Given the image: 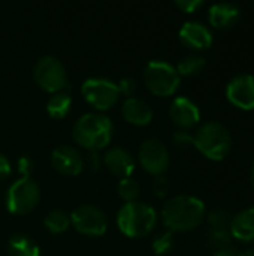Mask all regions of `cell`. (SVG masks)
<instances>
[{
    "mask_svg": "<svg viewBox=\"0 0 254 256\" xmlns=\"http://www.w3.org/2000/svg\"><path fill=\"white\" fill-rule=\"evenodd\" d=\"M9 256H40L39 246L25 236H13L7 243Z\"/></svg>",
    "mask_w": 254,
    "mask_h": 256,
    "instance_id": "obj_20",
    "label": "cell"
},
{
    "mask_svg": "<svg viewBox=\"0 0 254 256\" xmlns=\"http://www.w3.org/2000/svg\"><path fill=\"white\" fill-rule=\"evenodd\" d=\"M70 222L79 234L88 237H100L108 230L106 214L99 207L91 204L76 207L70 214Z\"/></svg>",
    "mask_w": 254,
    "mask_h": 256,
    "instance_id": "obj_9",
    "label": "cell"
},
{
    "mask_svg": "<svg viewBox=\"0 0 254 256\" xmlns=\"http://www.w3.org/2000/svg\"><path fill=\"white\" fill-rule=\"evenodd\" d=\"M205 66H207L205 57L199 54H189L177 63L175 69L180 76H193L201 74Z\"/></svg>",
    "mask_w": 254,
    "mask_h": 256,
    "instance_id": "obj_21",
    "label": "cell"
},
{
    "mask_svg": "<svg viewBox=\"0 0 254 256\" xmlns=\"http://www.w3.org/2000/svg\"><path fill=\"white\" fill-rule=\"evenodd\" d=\"M81 94L88 105L97 110V112L111 110L121 96L118 86L114 81L100 76L87 78L81 86Z\"/></svg>",
    "mask_w": 254,
    "mask_h": 256,
    "instance_id": "obj_8",
    "label": "cell"
},
{
    "mask_svg": "<svg viewBox=\"0 0 254 256\" xmlns=\"http://www.w3.org/2000/svg\"><path fill=\"white\" fill-rule=\"evenodd\" d=\"M195 147L210 160H223L232 148L229 130L219 122H207L193 135Z\"/></svg>",
    "mask_w": 254,
    "mask_h": 256,
    "instance_id": "obj_4",
    "label": "cell"
},
{
    "mask_svg": "<svg viewBox=\"0 0 254 256\" xmlns=\"http://www.w3.org/2000/svg\"><path fill=\"white\" fill-rule=\"evenodd\" d=\"M105 166L120 180L132 177L135 171V160L132 154L121 147H112L109 148L103 156Z\"/></svg>",
    "mask_w": 254,
    "mask_h": 256,
    "instance_id": "obj_15",
    "label": "cell"
},
{
    "mask_svg": "<svg viewBox=\"0 0 254 256\" xmlns=\"http://www.w3.org/2000/svg\"><path fill=\"white\" fill-rule=\"evenodd\" d=\"M33 78L42 90L52 94L64 92V88L69 84L67 72L63 63L54 56H42L34 63Z\"/></svg>",
    "mask_w": 254,
    "mask_h": 256,
    "instance_id": "obj_7",
    "label": "cell"
},
{
    "mask_svg": "<svg viewBox=\"0 0 254 256\" xmlns=\"http://www.w3.org/2000/svg\"><path fill=\"white\" fill-rule=\"evenodd\" d=\"M243 256H254V248L249 249V250H246V252H243Z\"/></svg>",
    "mask_w": 254,
    "mask_h": 256,
    "instance_id": "obj_36",
    "label": "cell"
},
{
    "mask_svg": "<svg viewBox=\"0 0 254 256\" xmlns=\"http://www.w3.org/2000/svg\"><path fill=\"white\" fill-rule=\"evenodd\" d=\"M117 86H118L120 94H124L127 98H132V94L138 90V81L135 78H130V76L120 80V82Z\"/></svg>",
    "mask_w": 254,
    "mask_h": 256,
    "instance_id": "obj_28",
    "label": "cell"
},
{
    "mask_svg": "<svg viewBox=\"0 0 254 256\" xmlns=\"http://www.w3.org/2000/svg\"><path fill=\"white\" fill-rule=\"evenodd\" d=\"M205 218L211 230H229L231 222H232V216L223 208H214Z\"/></svg>",
    "mask_w": 254,
    "mask_h": 256,
    "instance_id": "obj_25",
    "label": "cell"
},
{
    "mask_svg": "<svg viewBox=\"0 0 254 256\" xmlns=\"http://www.w3.org/2000/svg\"><path fill=\"white\" fill-rule=\"evenodd\" d=\"M10 171H12V166H10V162L9 159L0 153V180H4L10 176Z\"/></svg>",
    "mask_w": 254,
    "mask_h": 256,
    "instance_id": "obj_32",
    "label": "cell"
},
{
    "mask_svg": "<svg viewBox=\"0 0 254 256\" xmlns=\"http://www.w3.org/2000/svg\"><path fill=\"white\" fill-rule=\"evenodd\" d=\"M123 118L133 126H147L153 120V108L139 98H126L121 105Z\"/></svg>",
    "mask_w": 254,
    "mask_h": 256,
    "instance_id": "obj_16",
    "label": "cell"
},
{
    "mask_svg": "<svg viewBox=\"0 0 254 256\" xmlns=\"http://www.w3.org/2000/svg\"><path fill=\"white\" fill-rule=\"evenodd\" d=\"M253 4H254V3H253Z\"/></svg>",
    "mask_w": 254,
    "mask_h": 256,
    "instance_id": "obj_37",
    "label": "cell"
},
{
    "mask_svg": "<svg viewBox=\"0 0 254 256\" xmlns=\"http://www.w3.org/2000/svg\"><path fill=\"white\" fill-rule=\"evenodd\" d=\"M153 190H154V195L159 196V198L166 196L168 192H169V182H168V178H165L163 176L156 177L154 182H153Z\"/></svg>",
    "mask_w": 254,
    "mask_h": 256,
    "instance_id": "obj_29",
    "label": "cell"
},
{
    "mask_svg": "<svg viewBox=\"0 0 254 256\" xmlns=\"http://www.w3.org/2000/svg\"><path fill=\"white\" fill-rule=\"evenodd\" d=\"M250 183H252V188L254 189V162L252 165V170H250Z\"/></svg>",
    "mask_w": 254,
    "mask_h": 256,
    "instance_id": "obj_35",
    "label": "cell"
},
{
    "mask_svg": "<svg viewBox=\"0 0 254 256\" xmlns=\"http://www.w3.org/2000/svg\"><path fill=\"white\" fill-rule=\"evenodd\" d=\"M51 166L61 176L75 177L84 170V159L81 153L72 146H58L51 153Z\"/></svg>",
    "mask_w": 254,
    "mask_h": 256,
    "instance_id": "obj_12",
    "label": "cell"
},
{
    "mask_svg": "<svg viewBox=\"0 0 254 256\" xmlns=\"http://www.w3.org/2000/svg\"><path fill=\"white\" fill-rule=\"evenodd\" d=\"M232 240L234 237L229 230H210L208 232V244L217 252L231 249Z\"/></svg>",
    "mask_w": 254,
    "mask_h": 256,
    "instance_id": "obj_24",
    "label": "cell"
},
{
    "mask_svg": "<svg viewBox=\"0 0 254 256\" xmlns=\"http://www.w3.org/2000/svg\"><path fill=\"white\" fill-rule=\"evenodd\" d=\"M151 248H153V252L156 255L162 256L169 254L172 250V248H174V232L172 231H166V232L159 234L153 240Z\"/></svg>",
    "mask_w": 254,
    "mask_h": 256,
    "instance_id": "obj_26",
    "label": "cell"
},
{
    "mask_svg": "<svg viewBox=\"0 0 254 256\" xmlns=\"http://www.w3.org/2000/svg\"><path fill=\"white\" fill-rule=\"evenodd\" d=\"M70 106H72V96L67 92H58L48 99L46 112L51 118L61 120L69 114Z\"/></svg>",
    "mask_w": 254,
    "mask_h": 256,
    "instance_id": "obj_19",
    "label": "cell"
},
{
    "mask_svg": "<svg viewBox=\"0 0 254 256\" xmlns=\"http://www.w3.org/2000/svg\"><path fill=\"white\" fill-rule=\"evenodd\" d=\"M90 160H91V168H93V170H97V168H99V158H97L96 152H91Z\"/></svg>",
    "mask_w": 254,
    "mask_h": 256,
    "instance_id": "obj_34",
    "label": "cell"
},
{
    "mask_svg": "<svg viewBox=\"0 0 254 256\" xmlns=\"http://www.w3.org/2000/svg\"><path fill=\"white\" fill-rule=\"evenodd\" d=\"M180 40L184 46L196 51H204L213 45L211 30L199 21H187L180 28Z\"/></svg>",
    "mask_w": 254,
    "mask_h": 256,
    "instance_id": "obj_14",
    "label": "cell"
},
{
    "mask_svg": "<svg viewBox=\"0 0 254 256\" xmlns=\"http://www.w3.org/2000/svg\"><path fill=\"white\" fill-rule=\"evenodd\" d=\"M241 18V10L237 4L232 3H214L208 10V21L211 27L223 30L234 27Z\"/></svg>",
    "mask_w": 254,
    "mask_h": 256,
    "instance_id": "obj_17",
    "label": "cell"
},
{
    "mask_svg": "<svg viewBox=\"0 0 254 256\" xmlns=\"http://www.w3.org/2000/svg\"><path fill=\"white\" fill-rule=\"evenodd\" d=\"M226 98L240 110H254V75L243 74L232 78L226 86Z\"/></svg>",
    "mask_w": 254,
    "mask_h": 256,
    "instance_id": "obj_11",
    "label": "cell"
},
{
    "mask_svg": "<svg viewBox=\"0 0 254 256\" xmlns=\"http://www.w3.org/2000/svg\"><path fill=\"white\" fill-rule=\"evenodd\" d=\"M40 201V189L34 180L21 177L13 182L6 192V208L12 214H27Z\"/></svg>",
    "mask_w": 254,
    "mask_h": 256,
    "instance_id": "obj_6",
    "label": "cell"
},
{
    "mask_svg": "<svg viewBox=\"0 0 254 256\" xmlns=\"http://www.w3.org/2000/svg\"><path fill=\"white\" fill-rule=\"evenodd\" d=\"M175 4L186 14H193L196 12L199 8L204 6V2L202 0H177Z\"/></svg>",
    "mask_w": 254,
    "mask_h": 256,
    "instance_id": "obj_30",
    "label": "cell"
},
{
    "mask_svg": "<svg viewBox=\"0 0 254 256\" xmlns=\"http://www.w3.org/2000/svg\"><path fill=\"white\" fill-rule=\"evenodd\" d=\"M156 224V210L144 202H126L117 213V226L129 238H142L148 236Z\"/></svg>",
    "mask_w": 254,
    "mask_h": 256,
    "instance_id": "obj_3",
    "label": "cell"
},
{
    "mask_svg": "<svg viewBox=\"0 0 254 256\" xmlns=\"http://www.w3.org/2000/svg\"><path fill=\"white\" fill-rule=\"evenodd\" d=\"M169 117L180 130H189L201 122V110L192 99L178 96L169 105Z\"/></svg>",
    "mask_w": 254,
    "mask_h": 256,
    "instance_id": "obj_13",
    "label": "cell"
},
{
    "mask_svg": "<svg viewBox=\"0 0 254 256\" xmlns=\"http://www.w3.org/2000/svg\"><path fill=\"white\" fill-rule=\"evenodd\" d=\"M16 166H18V172H19L22 177L30 178V176H31V172H33L34 165H33V160H31L28 156H22V158H19V159H18Z\"/></svg>",
    "mask_w": 254,
    "mask_h": 256,
    "instance_id": "obj_31",
    "label": "cell"
},
{
    "mask_svg": "<svg viewBox=\"0 0 254 256\" xmlns=\"http://www.w3.org/2000/svg\"><path fill=\"white\" fill-rule=\"evenodd\" d=\"M229 231L241 243H254V207L237 213L232 218Z\"/></svg>",
    "mask_w": 254,
    "mask_h": 256,
    "instance_id": "obj_18",
    "label": "cell"
},
{
    "mask_svg": "<svg viewBox=\"0 0 254 256\" xmlns=\"http://www.w3.org/2000/svg\"><path fill=\"white\" fill-rule=\"evenodd\" d=\"M117 192H118V196L121 200H124L126 202H133L139 196L141 186H139V183L135 178L127 177V178H121L118 182Z\"/></svg>",
    "mask_w": 254,
    "mask_h": 256,
    "instance_id": "obj_23",
    "label": "cell"
},
{
    "mask_svg": "<svg viewBox=\"0 0 254 256\" xmlns=\"http://www.w3.org/2000/svg\"><path fill=\"white\" fill-rule=\"evenodd\" d=\"M214 256H243V252H238L235 249H226V250H220V252H216Z\"/></svg>",
    "mask_w": 254,
    "mask_h": 256,
    "instance_id": "obj_33",
    "label": "cell"
},
{
    "mask_svg": "<svg viewBox=\"0 0 254 256\" xmlns=\"http://www.w3.org/2000/svg\"><path fill=\"white\" fill-rule=\"evenodd\" d=\"M163 225L172 232H186L198 228L205 216L207 208L202 200L192 195H177L169 198L160 212Z\"/></svg>",
    "mask_w": 254,
    "mask_h": 256,
    "instance_id": "obj_1",
    "label": "cell"
},
{
    "mask_svg": "<svg viewBox=\"0 0 254 256\" xmlns=\"http://www.w3.org/2000/svg\"><path fill=\"white\" fill-rule=\"evenodd\" d=\"M114 124L111 118L102 112L82 114L72 128L73 141L90 152L105 148L112 140Z\"/></svg>",
    "mask_w": 254,
    "mask_h": 256,
    "instance_id": "obj_2",
    "label": "cell"
},
{
    "mask_svg": "<svg viewBox=\"0 0 254 256\" xmlns=\"http://www.w3.org/2000/svg\"><path fill=\"white\" fill-rule=\"evenodd\" d=\"M144 82L154 96L168 98L177 93L181 76L174 64L165 60H151L144 68Z\"/></svg>",
    "mask_w": 254,
    "mask_h": 256,
    "instance_id": "obj_5",
    "label": "cell"
},
{
    "mask_svg": "<svg viewBox=\"0 0 254 256\" xmlns=\"http://www.w3.org/2000/svg\"><path fill=\"white\" fill-rule=\"evenodd\" d=\"M172 144L178 150H187L190 147H195V138L187 130H177L172 136Z\"/></svg>",
    "mask_w": 254,
    "mask_h": 256,
    "instance_id": "obj_27",
    "label": "cell"
},
{
    "mask_svg": "<svg viewBox=\"0 0 254 256\" xmlns=\"http://www.w3.org/2000/svg\"><path fill=\"white\" fill-rule=\"evenodd\" d=\"M138 159L144 171L154 177H159L166 172L171 164L168 147L156 138H148L141 144L138 150Z\"/></svg>",
    "mask_w": 254,
    "mask_h": 256,
    "instance_id": "obj_10",
    "label": "cell"
},
{
    "mask_svg": "<svg viewBox=\"0 0 254 256\" xmlns=\"http://www.w3.org/2000/svg\"><path fill=\"white\" fill-rule=\"evenodd\" d=\"M43 225L45 228L52 232V234H61L66 232L69 230V226L72 225L70 222V214H67L63 210H52L49 212L45 219H43Z\"/></svg>",
    "mask_w": 254,
    "mask_h": 256,
    "instance_id": "obj_22",
    "label": "cell"
}]
</instances>
